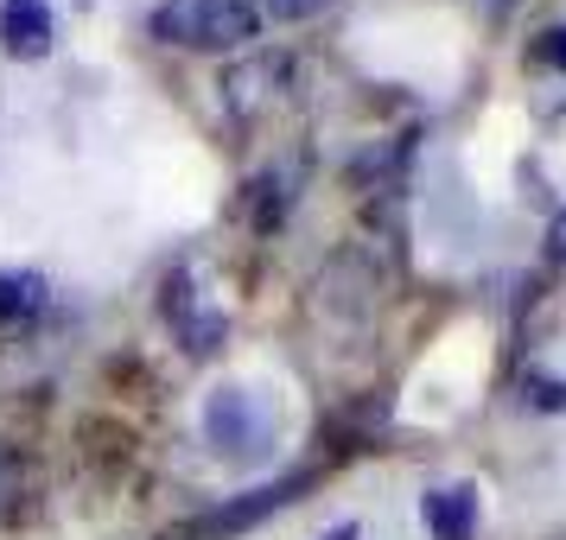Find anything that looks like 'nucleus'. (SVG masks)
<instances>
[{"label":"nucleus","instance_id":"obj_6","mask_svg":"<svg viewBox=\"0 0 566 540\" xmlns=\"http://www.w3.org/2000/svg\"><path fill=\"white\" fill-rule=\"evenodd\" d=\"M166 311L179 318V337L191 357H210V350H223V331H230V318L223 311H198L191 299H185V274L172 280V293H166Z\"/></svg>","mask_w":566,"mask_h":540},{"label":"nucleus","instance_id":"obj_8","mask_svg":"<svg viewBox=\"0 0 566 540\" xmlns=\"http://www.w3.org/2000/svg\"><path fill=\"white\" fill-rule=\"evenodd\" d=\"M528 57H535V64H547V71H560L566 77V27H547L535 39V45H528Z\"/></svg>","mask_w":566,"mask_h":540},{"label":"nucleus","instance_id":"obj_9","mask_svg":"<svg viewBox=\"0 0 566 540\" xmlns=\"http://www.w3.org/2000/svg\"><path fill=\"white\" fill-rule=\"evenodd\" d=\"M528 401H535L541 413H566V382H554V375H528Z\"/></svg>","mask_w":566,"mask_h":540},{"label":"nucleus","instance_id":"obj_7","mask_svg":"<svg viewBox=\"0 0 566 540\" xmlns=\"http://www.w3.org/2000/svg\"><path fill=\"white\" fill-rule=\"evenodd\" d=\"M45 306V280L39 274H0V325H20Z\"/></svg>","mask_w":566,"mask_h":540},{"label":"nucleus","instance_id":"obj_3","mask_svg":"<svg viewBox=\"0 0 566 540\" xmlns=\"http://www.w3.org/2000/svg\"><path fill=\"white\" fill-rule=\"evenodd\" d=\"M300 489H312V470H293V477H274V484L249 489V496H235V502H223V509H210L205 521H198V534H242V528H255V521H268L274 509H286Z\"/></svg>","mask_w":566,"mask_h":540},{"label":"nucleus","instance_id":"obj_2","mask_svg":"<svg viewBox=\"0 0 566 540\" xmlns=\"http://www.w3.org/2000/svg\"><path fill=\"white\" fill-rule=\"evenodd\" d=\"M205 438L217 445V458H230V464H249L268 452V438H274V420L255 407V394L249 388H210V401H205Z\"/></svg>","mask_w":566,"mask_h":540},{"label":"nucleus","instance_id":"obj_14","mask_svg":"<svg viewBox=\"0 0 566 540\" xmlns=\"http://www.w3.org/2000/svg\"><path fill=\"white\" fill-rule=\"evenodd\" d=\"M560 540H566V534H560Z\"/></svg>","mask_w":566,"mask_h":540},{"label":"nucleus","instance_id":"obj_12","mask_svg":"<svg viewBox=\"0 0 566 540\" xmlns=\"http://www.w3.org/2000/svg\"><path fill=\"white\" fill-rule=\"evenodd\" d=\"M357 534H363L357 521H337V528H332V534H325V540H357Z\"/></svg>","mask_w":566,"mask_h":540},{"label":"nucleus","instance_id":"obj_4","mask_svg":"<svg viewBox=\"0 0 566 540\" xmlns=\"http://www.w3.org/2000/svg\"><path fill=\"white\" fill-rule=\"evenodd\" d=\"M0 45L13 57H52L57 45V20H52V0H0Z\"/></svg>","mask_w":566,"mask_h":540},{"label":"nucleus","instance_id":"obj_11","mask_svg":"<svg viewBox=\"0 0 566 540\" xmlns=\"http://www.w3.org/2000/svg\"><path fill=\"white\" fill-rule=\"evenodd\" d=\"M281 20H300V13H312V7H325V0H268Z\"/></svg>","mask_w":566,"mask_h":540},{"label":"nucleus","instance_id":"obj_13","mask_svg":"<svg viewBox=\"0 0 566 540\" xmlns=\"http://www.w3.org/2000/svg\"><path fill=\"white\" fill-rule=\"evenodd\" d=\"M484 7H490V13H503V7H510V0H484Z\"/></svg>","mask_w":566,"mask_h":540},{"label":"nucleus","instance_id":"obj_5","mask_svg":"<svg viewBox=\"0 0 566 540\" xmlns=\"http://www.w3.org/2000/svg\"><path fill=\"white\" fill-rule=\"evenodd\" d=\"M420 515H427L433 540H471V534H478V489H471V484L427 489V496H420Z\"/></svg>","mask_w":566,"mask_h":540},{"label":"nucleus","instance_id":"obj_1","mask_svg":"<svg viewBox=\"0 0 566 540\" xmlns=\"http://www.w3.org/2000/svg\"><path fill=\"white\" fill-rule=\"evenodd\" d=\"M261 32L255 0H166L154 13V39L185 52H235Z\"/></svg>","mask_w":566,"mask_h":540},{"label":"nucleus","instance_id":"obj_10","mask_svg":"<svg viewBox=\"0 0 566 540\" xmlns=\"http://www.w3.org/2000/svg\"><path fill=\"white\" fill-rule=\"evenodd\" d=\"M547 261H566V210H554L547 223Z\"/></svg>","mask_w":566,"mask_h":540}]
</instances>
